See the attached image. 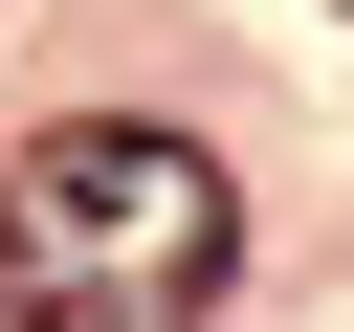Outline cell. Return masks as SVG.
I'll return each instance as SVG.
<instances>
[{
	"label": "cell",
	"instance_id": "cell-1",
	"mask_svg": "<svg viewBox=\"0 0 354 332\" xmlns=\"http://www.w3.org/2000/svg\"><path fill=\"white\" fill-rule=\"evenodd\" d=\"M221 266H243V199H221L199 133L88 111V133H44L0 177V288L44 332H177V310H221Z\"/></svg>",
	"mask_w": 354,
	"mask_h": 332
},
{
	"label": "cell",
	"instance_id": "cell-2",
	"mask_svg": "<svg viewBox=\"0 0 354 332\" xmlns=\"http://www.w3.org/2000/svg\"><path fill=\"white\" fill-rule=\"evenodd\" d=\"M332 22H354V0H332Z\"/></svg>",
	"mask_w": 354,
	"mask_h": 332
}]
</instances>
